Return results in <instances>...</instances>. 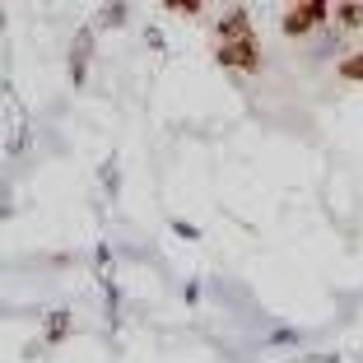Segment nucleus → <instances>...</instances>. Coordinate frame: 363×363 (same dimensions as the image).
<instances>
[{
    "mask_svg": "<svg viewBox=\"0 0 363 363\" xmlns=\"http://www.w3.org/2000/svg\"><path fill=\"white\" fill-rule=\"evenodd\" d=\"M172 233H177L182 242H201V228H196V224H186V219H172Z\"/></svg>",
    "mask_w": 363,
    "mask_h": 363,
    "instance_id": "10",
    "label": "nucleus"
},
{
    "mask_svg": "<svg viewBox=\"0 0 363 363\" xmlns=\"http://www.w3.org/2000/svg\"><path fill=\"white\" fill-rule=\"evenodd\" d=\"M126 5H103V23H107V28H121V23H126Z\"/></svg>",
    "mask_w": 363,
    "mask_h": 363,
    "instance_id": "9",
    "label": "nucleus"
},
{
    "mask_svg": "<svg viewBox=\"0 0 363 363\" xmlns=\"http://www.w3.org/2000/svg\"><path fill=\"white\" fill-rule=\"evenodd\" d=\"M326 23H331V5L326 0H294L284 10V19H279V28H284V38H312Z\"/></svg>",
    "mask_w": 363,
    "mask_h": 363,
    "instance_id": "1",
    "label": "nucleus"
},
{
    "mask_svg": "<svg viewBox=\"0 0 363 363\" xmlns=\"http://www.w3.org/2000/svg\"><path fill=\"white\" fill-rule=\"evenodd\" d=\"M89 52H94V28H79L70 43V84L84 89V70H89Z\"/></svg>",
    "mask_w": 363,
    "mask_h": 363,
    "instance_id": "4",
    "label": "nucleus"
},
{
    "mask_svg": "<svg viewBox=\"0 0 363 363\" xmlns=\"http://www.w3.org/2000/svg\"><path fill=\"white\" fill-rule=\"evenodd\" d=\"M214 61L224 65V70H242V75H252V70H261V47H257V38L214 43Z\"/></svg>",
    "mask_w": 363,
    "mask_h": 363,
    "instance_id": "2",
    "label": "nucleus"
},
{
    "mask_svg": "<svg viewBox=\"0 0 363 363\" xmlns=\"http://www.w3.org/2000/svg\"><path fill=\"white\" fill-rule=\"evenodd\" d=\"M145 43H150V47H154V52H163V47H168V43H163V33H159V28H154V23H150V28H145Z\"/></svg>",
    "mask_w": 363,
    "mask_h": 363,
    "instance_id": "13",
    "label": "nucleus"
},
{
    "mask_svg": "<svg viewBox=\"0 0 363 363\" xmlns=\"http://www.w3.org/2000/svg\"><path fill=\"white\" fill-rule=\"evenodd\" d=\"M340 79H354V84H363V52H350V56H340Z\"/></svg>",
    "mask_w": 363,
    "mask_h": 363,
    "instance_id": "7",
    "label": "nucleus"
},
{
    "mask_svg": "<svg viewBox=\"0 0 363 363\" xmlns=\"http://www.w3.org/2000/svg\"><path fill=\"white\" fill-rule=\"evenodd\" d=\"M303 335L294 331V326H279V331H270V350H289V345H298Z\"/></svg>",
    "mask_w": 363,
    "mask_h": 363,
    "instance_id": "8",
    "label": "nucleus"
},
{
    "mask_svg": "<svg viewBox=\"0 0 363 363\" xmlns=\"http://www.w3.org/2000/svg\"><path fill=\"white\" fill-rule=\"evenodd\" d=\"M65 335H70V308L47 312V321H43V340L56 345V340H65Z\"/></svg>",
    "mask_w": 363,
    "mask_h": 363,
    "instance_id": "6",
    "label": "nucleus"
},
{
    "mask_svg": "<svg viewBox=\"0 0 363 363\" xmlns=\"http://www.w3.org/2000/svg\"><path fill=\"white\" fill-rule=\"evenodd\" d=\"M163 10H172V14H201V5H196V0H163Z\"/></svg>",
    "mask_w": 363,
    "mask_h": 363,
    "instance_id": "12",
    "label": "nucleus"
},
{
    "mask_svg": "<svg viewBox=\"0 0 363 363\" xmlns=\"http://www.w3.org/2000/svg\"><path fill=\"white\" fill-rule=\"evenodd\" d=\"M103 186H107V196H117V186H121V182H117V159L103 163Z\"/></svg>",
    "mask_w": 363,
    "mask_h": 363,
    "instance_id": "11",
    "label": "nucleus"
},
{
    "mask_svg": "<svg viewBox=\"0 0 363 363\" xmlns=\"http://www.w3.org/2000/svg\"><path fill=\"white\" fill-rule=\"evenodd\" d=\"M331 23H335L340 33L363 28V5H359V0H340V5H331Z\"/></svg>",
    "mask_w": 363,
    "mask_h": 363,
    "instance_id": "5",
    "label": "nucleus"
},
{
    "mask_svg": "<svg viewBox=\"0 0 363 363\" xmlns=\"http://www.w3.org/2000/svg\"><path fill=\"white\" fill-rule=\"evenodd\" d=\"M214 38H219V43H238V38H252V14H247L242 5H228V10L219 14V23H214Z\"/></svg>",
    "mask_w": 363,
    "mask_h": 363,
    "instance_id": "3",
    "label": "nucleus"
}]
</instances>
